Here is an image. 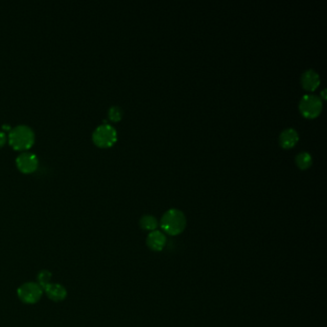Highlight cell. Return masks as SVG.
Returning a JSON list of instances; mask_svg holds the SVG:
<instances>
[{"instance_id":"6da1fadb","label":"cell","mask_w":327,"mask_h":327,"mask_svg":"<svg viewBox=\"0 0 327 327\" xmlns=\"http://www.w3.org/2000/svg\"><path fill=\"white\" fill-rule=\"evenodd\" d=\"M186 223L187 221L185 213L177 208L167 210L160 220V227L162 231L172 236H177L182 233L186 230Z\"/></svg>"},{"instance_id":"7a4b0ae2","label":"cell","mask_w":327,"mask_h":327,"mask_svg":"<svg viewBox=\"0 0 327 327\" xmlns=\"http://www.w3.org/2000/svg\"><path fill=\"white\" fill-rule=\"evenodd\" d=\"M35 142V133L32 128L27 125H17L10 130L9 143L10 145L19 151L29 149Z\"/></svg>"},{"instance_id":"3957f363","label":"cell","mask_w":327,"mask_h":327,"mask_svg":"<svg viewBox=\"0 0 327 327\" xmlns=\"http://www.w3.org/2000/svg\"><path fill=\"white\" fill-rule=\"evenodd\" d=\"M92 140L101 148L112 147L117 140V132L115 128L110 124H101L93 131Z\"/></svg>"},{"instance_id":"277c9868","label":"cell","mask_w":327,"mask_h":327,"mask_svg":"<svg viewBox=\"0 0 327 327\" xmlns=\"http://www.w3.org/2000/svg\"><path fill=\"white\" fill-rule=\"evenodd\" d=\"M298 109L305 118L313 119L318 117L322 111V102L320 97L314 94H306L301 97Z\"/></svg>"},{"instance_id":"5b68a950","label":"cell","mask_w":327,"mask_h":327,"mask_svg":"<svg viewBox=\"0 0 327 327\" xmlns=\"http://www.w3.org/2000/svg\"><path fill=\"white\" fill-rule=\"evenodd\" d=\"M17 297L25 304H36L44 295L43 288L37 282H25L16 291Z\"/></svg>"},{"instance_id":"8992f818","label":"cell","mask_w":327,"mask_h":327,"mask_svg":"<svg viewBox=\"0 0 327 327\" xmlns=\"http://www.w3.org/2000/svg\"><path fill=\"white\" fill-rule=\"evenodd\" d=\"M15 162H16L17 168L21 171L29 174L32 172L36 171L38 166V158L34 153L24 151L16 156Z\"/></svg>"},{"instance_id":"52a82bcc","label":"cell","mask_w":327,"mask_h":327,"mask_svg":"<svg viewBox=\"0 0 327 327\" xmlns=\"http://www.w3.org/2000/svg\"><path fill=\"white\" fill-rule=\"evenodd\" d=\"M44 293L54 302L64 301L67 297V291L65 286L59 283H50L44 288Z\"/></svg>"},{"instance_id":"ba28073f","label":"cell","mask_w":327,"mask_h":327,"mask_svg":"<svg viewBox=\"0 0 327 327\" xmlns=\"http://www.w3.org/2000/svg\"><path fill=\"white\" fill-rule=\"evenodd\" d=\"M166 242L167 238L165 234L159 231H151L146 239V244L149 249L154 252H161L166 246Z\"/></svg>"},{"instance_id":"9c48e42d","label":"cell","mask_w":327,"mask_h":327,"mask_svg":"<svg viewBox=\"0 0 327 327\" xmlns=\"http://www.w3.org/2000/svg\"><path fill=\"white\" fill-rule=\"evenodd\" d=\"M320 75L315 70L308 69L301 75L302 88L308 91H314L320 86Z\"/></svg>"},{"instance_id":"30bf717a","label":"cell","mask_w":327,"mask_h":327,"mask_svg":"<svg viewBox=\"0 0 327 327\" xmlns=\"http://www.w3.org/2000/svg\"><path fill=\"white\" fill-rule=\"evenodd\" d=\"M299 139L297 131L293 128L285 129L279 135V144L284 149L293 148Z\"/></svg>"},{"instance_id":"8fae6325","label":"cell","mask_w":327,"mask_h":327,"mask_svg":"<svg viewBox=\"0 0 327 327\" xmlns=\"http://www.w3.org/2000/svg\"><path fill=\"white\" fill-rule=\"evenodd\" d=\"M140 228L144 231H156V228L158 227V222L156 217L153 215L142 216L139 221Z\"/></svg>"},{"instance_id":"7c38bea8","label":"cell","mask_w":327,"mask_h":327,"mask_svg":"<svg viewBox=\"0 0 327 327\" xmlns=\"http://www.w3.org/2000/svg\"><path fill=\"white\" fill-rule=\"evenodd\" d=\"M296 163L297 167L301 170L308 169L313 163V158L308 152H300L296 156Z\"/></svg>"},{"instance_id":"4fadbf2b","label":"cell","mask_w":327,"mask_h":327,"mask_svg":"<svg viewBox=\"0 0 327 327\" xmlns=\"http://www.w3.org/2000/svg\"><path fill=\"white\" fill-rule=\"evenodd\" d=\"M51 279H52V273L50 271L43 270V271L38 272L37 275V283L43 288V290L45 286H47L48 284L51 283Z\"/></svg>"},{"instance_id":"5bb4252c","label":"cell","mask_w":327,"mask_h":327,"mask_svg":"<svg viewBox=\"0 0 327 327\" xmlns=\"http://www.w3.org/2000/svg\"><path fill=\"white\" fill-rule=\"evenodd\" d=\"M108 114H109V118L111 119L112 121L118 122L122 118L123 111L119 106H112L110 108Z\"/></svg>"},{"instance_id":"9a60e30c","label":"cell","mask_w":327,"mask_h":327,"mask_svg":"<svg viewBox=\"0 0 327 327\" xmlns=\"http://www.w3.org/2000/svg\"><path fill=\"white\" fill-rule=\"evenodd\" d=\"M6 140H7V135L4 132L0 131V148L6 143Z\"/></svg>"},{"instance_id":"2e32d148","label":"cell","mask_w":327,"mask_h":327,"mask_svg":"<svg viewBox=\"0 0 327 327\" xmlns=\"http://www.w3.org/2000/svg\"><path fill=\"white\" fill-rule=\"evenodd\" d=\"M321 94H322V96H323V99H325V89H323V90L321 91Z\"/></svg>"}]
</instances>
